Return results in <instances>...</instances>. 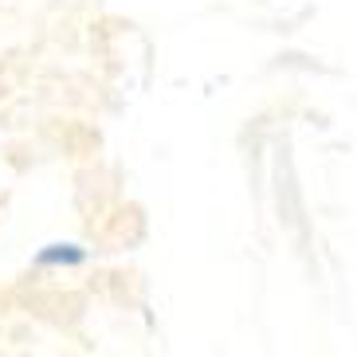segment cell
<instances>
[{
  "label": "cell",
  "mask_w": 357,
  "mask_h": 357,
  "mask_svg": "<svg viewBox=\"0 0 357 357\" xmlns=\"http://www.w3.org/2000/svg\"><path fill=\"white\" fill-rule=\"evenodd\" d=\"M43 263H55V259H79V252H43Z\"/></svg>",
  "instance_id": "cell-1"
}]
</instances>
